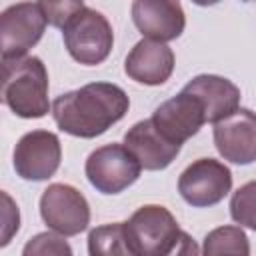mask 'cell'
Returning a JSON list of instances; mask_svg holds the SVG:
<instances>
[{"instance_id":"obj_1","label":"cell","mask_w":256,"mask_h":256,"mask_svg":"<svg viewBox=\"0 0 256 256\" xmlns=\"http://www.w3.org/2000/svg\"><path fill=\"white\" fill-rule=\"evenodd\" d=\"M128 94L112 82H90L52 102L56 126L76 138H96L128 112Z\"/></svg>"},{"instance_id":"obj_2","label":"cell","mask_w":256,"mask_h":256,"mask_svg":"<svg viewBox=\"0 0 256 256\" xmlns=\"http://www.w3.org/2000/svg\"><path fill=\"white\" fill-rule=\"evenodd\" d=\"M2 102L20 118L48 114V70L38 56L2 60Z\"/></svg>"},{"instance_id":"obj_3","label":"cell","mask_w":256,"mask_h":256,"mask_svg":"<svg viewBox=\"0 0 256 256\" xmlns=\"http://www.w3.org/2000/svg\"><path fill=\"white\" fill-rule=\"evenodd\" d=\"M62 38L68 54L84 66L102 64L110 56L114 44L110 22L104 14L90 6H84L70 18V22L62 28Z\"/></svg>"},{"instance_id":"obj_4","label":"cell","mask_w":256,"mask_h":256,"mask_svg":"<svg viewBox=\"0 0 256 256\" xmlns=\"http://www.w3.org/2000/svg\"><path fill=\"white\" fill-rule=\"evenodd\" d=\"M124 232L136 256H162L178 238L180 228L168 208L146 204L124 222Z\"/></svg>"},{"instance_id":"obj_5","label":"cell","mask_w":256,"mask_h":256,"mask_svg":"<svg viewBox=\"0 0 256 256\" xmlns=\"http://www.w3.org/2000/svg\"><path fill=\"white\" fill-rule=\"evenodd\" d=\"M142 166L124 144H106L90 152L84 164L88 182L102 194H120L140 176Z\"/></svg>"},{"instance_id":"obj_6","label":"cell","mask_w":256,"mask_h":256,"mask_svg":"<svg viewBox=\"0 0 256 256\" xmlns=\"http://www.w3.org/2000/svg\"><path fill=\"white\" fill-rule=\"evenodd\" d=\"M40 216L44 224L60 236H76L90 224V206L80 190L54 182L40 196Z\"/></svg>"},{"instance_id":"obj_7","label":"cell","mask_w":256,"mask_h":256,"mask_svg":"<svg viewBox=\"0 0 256 256\" xmlns=\"http://www.w3.org/2000/svg\"><path fill=\"white\" fill-rule=\"evenodd\" d=\"M46 16L40 2H18L0 14L2 60L24 58L46 30Z\"/></svg>"},{"instance_id":"obj_8","label":"cell","mask_w":256,"mask_h":256,"mask_svg":"<svg viewBox=\"0 0 256 256\" xmlns=\"http://www.w3.org/2000/svg\"><path fill=\"white\" fill-rule=\"evenodd\" d=\"M232 190L230 168L214 158H198L178 178V192L194 208H208L226 198Z\"/></svg>"},{"instance_id":"obj_9","label":"cell","mask_w":256,"mask_h":256,"mask_svg":"<svg viewBox=\"0 0 256 256\" xmlns=\"http://www.w3.org/2000/svg\"><path fill=\"white\" fill-rule=\"evenodd\" d=\"M62 160V146L54 132H26L14 148V170L20 178L42 182L56 174Z\"/></svg>"},{"instance_id":"obj_10","label":"cell","mask_w":256,"mask_h":256,"mask_svg":"<svg viewBox=\"0 0 256 256\" xmlns=\"http://www.w3.org/2000/svg\"><path fill=\"white\" fill-rule=\"evenodd\" d=\"M214 146L218 154L232 164L256 162V112L238 108L212 128Z\"/></svg>"},{"instance_id":"obj_11","label":"cell","mask_w":256,"mask_h":256,"mask_svg":"<svg viewBox=\"0 0 256 256\" xmlns=\"http://www.w3.org/2000/svg\"><path fill=\"white\" fill-rule=\"evenodd\" d=\"M150 120L170 142L182 146L206 124V112L196 96L182 90L174 98L162 102Z\"/></svg>"},{"instance_id":"obj_12","label":"cell","mask_w":256,"mask_h":256,"mask_svg":"<svg viewBox=\"0 0 256 256\" xmlns=\"http://www.w3.org/2000/svg\"><path fill=\"white\" fill-rule=\"evenodd\" d=\"M130 12L138 32L154 42L176 40L186 26L182 4L176 0H136Z\"/></svg>"},{"instance_id":"obj_13","label":"cell","mask_w":256,"mask_h":256,"mask_svg":"<svg viewBox=\"0 0 256 256\" xmlns=\"http://www.w3.org/2000/svg\"><path fill=\"white\" fill-rule=\"evenodd\" d=\"M124 146L128 148V152L138 160V164L144 170H152V172L168 168L182 148V146L170 142L152 124L150 118L136 122L124 134Z\"/></svg>"},{"instance_id":"obj_14","label":"cell","mask_w":256,"mask_h":256,"mask_svg":"<svg viewBox=\"0 0 256 256\" xmlns=\"http://www.w3.org/2000/svg\"><path fill=\"white\" fill-rule=\"evenodd\" d=\"M124 72L138 84L160 86L174 72V52L162 42L142 38L124 60Z\"/></svg>"},{"instance_id":"obj_15","label":"cell","mask_w":256,"mask_h":256,"mask_svg":"<svg viewBox=\"0 0 256 256\" xmlns=\"http://www.w3.org/2000/svg\"><path fill=\"white\" fill-rule=\"evenodd\" d=\"M184 92L196 96L206 112V122H220L240 108V88L224 76L200 74L194 76L184 88Z\"/></svg>"},{"instance_id":"obj_16","label":"cell","mask_w":256,"mask_h":256,"mask_svg":"<svg viewBox=\"0 0 256 256\" xmlns=\"http://www.w3.org/2000/svg\"><path fill=\"white\" fill-rule=\"evenodd\" d=\"M88 256H136L128 244L124 222L92 228L88 234Z\"/></svg>"},{"instance_id":"obj_17","label":"cell","mask_w":256,"mask_h":256,"mask_svg":"<svg viewBox=\"0 0 256 256\" xmlns=\"http://www.w3.org/2000/svg\"><path fill=\"white\" fill-rule=\"evenodd\" d=\"M202 256H250V242L240 226H218L204 238Z\"/></svg>"},{"instance_id":"obj_18","label":"cell","mask_w":256,"mask_h":256,"mask_svg":"<svg viewBox=\"0 0 256 256\" xmlns=\"http://www.w3.org/2000/svg\"><path fill=\"white\" fill-rule=\"evenodd\" d=\"M230 216L236 224L256 230V180L242 184L230 198Z\"/></svg>"},{"instance_id":"obj_19","label":"cell","mask_w":256,"mask_h":256,"mask_svg":"<svg viewBox=\"0 0 256 256\" xmlns=\"http://www.w3.org/2000/svg\"><path fill=\"white\" fill-rule=\"evenodd\" d=\"M64 238L54 232H40L24 244L22 256H74L72 246Z\"/></svg>"},{"instance_id":"obj_20","label":"cell","mask_w":256,"mask_h":256,"mask_svg":"<svg viewBox=\"0 0 256 256\" xmlns=\"http://www.w3.org/2000/svg\"><path fill=\"white\" fill-rule=\"evenodd\" d=\"M42 4V10H44V16H46V22L50 26H56V28H64L70 18L74 14H78L86 4L80 0H74V2H68V0H62V2H40Z\"/></svg>"},{"instance_id":"obj_21","label":"cell","mask_w":256,"mask_h":256,"mask_svg":"<svg viewBox=\"0 0 256 256\" xmlns=\"http://www.w3.org/2000/svg\"><path fill=\"white\" fill-rule=\"evenodd\" d=\"M2 200H4V234H2V246H6L12 238L14 232H18L20 226V214H18V206L12 202V198L2 192Z\"/></svg>"},{"instance_id":"obj_22","label":"cell","mask_w":256,"mask_h":256,"mask_svg":"<svg viewBox=\"0 0 256 256\" xmlns=\"http://www.w3.org/2000/svg\"><path fill=\"white\" fill-rule=\"evenodd\" d=\"M162 256H200V248H198L196 240L188 232L180 230V234L174 240V244L170 246V250L166 254H162Z\"/></svg>"}]
</instances>
